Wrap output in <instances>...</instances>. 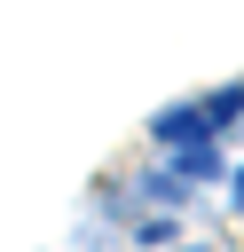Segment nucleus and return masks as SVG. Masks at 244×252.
Wrapping results in <instances>:
<instances>
[{"label":"nucleus","mask_w":244,"mask_h":252,"mask_svg":"<svg viewBox=\"0 0 244 252\" xmlns=\"http://www.w3.org/2000/svg\"><path fill=\"white\" fill-rule=\"evenodd\" d=\"M244 118V87H213L205 94V126H236Z\"/></svg>","instance_id":"f03ea898"},{"label":"nucleus","mask_w":244,"mask_h":252,"mask_svg":"<svg viewBox=\"0 0 244 252\" xmlns=\"http://www.w3.org/2000/svg\"><path fill=\"white\" fill-rule=\"evenodd\" d=\"M150 134L181 158V150H213V126H205V102H165L157 118H150Z\"/></svg>","instance_id":"f257e3e1"},{"label":"nucleus","mask_w":244,"mask_h":252,"mask_svg":"<svg viewBox=\"0 0 244 252\" xmlns=\"http://www.w3.org/2000/svg\"><path fill=\"white\" fill-rule=\"evenodd\" d=\"M173 165H181V181H213L220 173V150H181Z\"/></svg>","instance_id":"7ed1b4c3"},{"label":"nucleus","mask_w":244,"mask_h":252,"mask_svg":"<svg viewBox=\"0 0 244 252\" xmlns=\"http://www.w3.org/2000/svg\"><path fill=\"white\" fill-rule=\"evenodd\" d=\"M228 205H236V213H244V165H236V173H228Z\"/></svg>","instance_id":"20e7f679"}]
</instances>
